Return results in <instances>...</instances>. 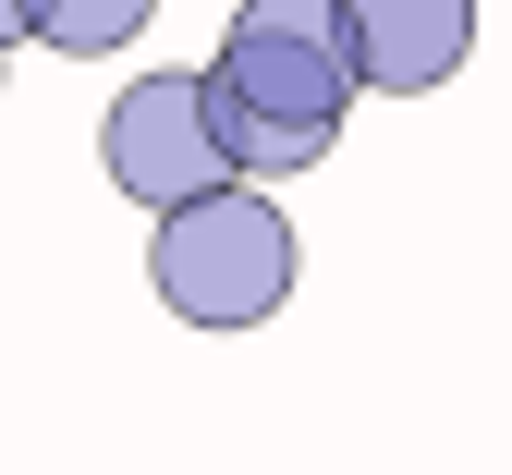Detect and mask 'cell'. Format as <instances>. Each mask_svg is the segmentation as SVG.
Returning <instances> with one entry per match:
<instances>
[{"instance_id":"2","label":"cell","mask_w":512,"mask_h":475,"mask_svg":"<svg viewBox=\"0 0 512 475\" xmlns=\"http://www.w3.org/2000/svg\"><path fill=\"white\" fill-rule=\"evenodd\" d=\"M147 281L183 329H269L293 305V220L269 208V183H220L147 232Z\"/></svg>"},{"instance_id":"4","label":"cell","mask_w":512,"mask_h":475,"mask_svg":"<svg viewBox=\"0 0 512 475\" xmlns=\"http://www.w3.org/2000/svg\"><path fill=\"white\" fill-rule=\"evenodd\" d=\"M342 13H354V61H366L378 98L452 86L464 49H476V0H342Z\"/></svg>"},{"instance_id":"6","label":"cell","mask_w":512,"mask_h":475,"mask_svg":"<svg viewBox=\"0 0 512 475\" xmlns=\"http://www.w3.org/2000/svg\"><path fill=\"white\" fill-rule=\"evenodd\" d=\"M13 37H37V0H0V49H13Z\"/></svg>"},{"instance_id":"5","label":"cell","mask_w":512,"mask_h":475,"mask_svg":"<svg viewBox=\"0 0 512 475\" xmlns=\"http://www.w3.org/2000/svg\"><path fill=\"white\" fill-rule=\"evenodd\" d=\"M147 13H159V0H37V37H49L61 61H98V49H122V37H147Z\"/></svg>"},{"instance_id":"3","label":"cell","mask_w":512,"mask_h":475,"mask_svg":"<svg viewBox=\"0 0 512 475\" xmlns=\"http://www.w3.org/2000/svg\"><path fill=\"white\" fill-rule=\"evenodd\" d=\"M98 171L135 195V208H159V220L220 195V183H244L232 147H220V122H208V74H135L110 98V122H98Z\"/></svg>"},{"instance_id":"1","label":"cell","mask_w":512,"mask_h":475,"mask_svg":"<svg viewBox=\"0 0 512 475\" xmlns=\"http://www.w3.org/2000/svg\"><path fill=\"white\" fill-rule=\"evenodd\" d=\"M366 98L354 13L342 0H232L220 61H208V122L244 183H293L342 147V122Z\"/></svg>"}]
</instances>
